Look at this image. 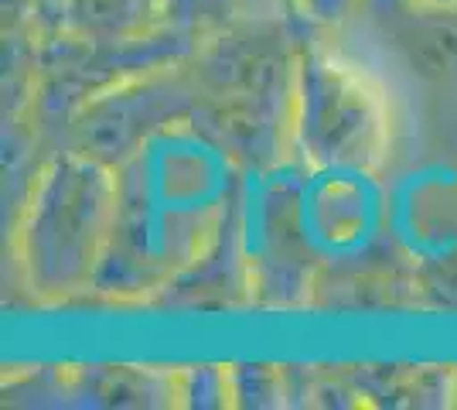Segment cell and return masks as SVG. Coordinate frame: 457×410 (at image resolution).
<instances>
[{
    "label": "cell",
    "mask_w": 457,
    "mask_h": 410,
    "mask_svg": "<svg viewBox=\"0 0 457 410\" xmlns=\"http://www.w3.org/2000/svg\"><path fill=\"white\" fill-rule=\"evenodd\" d=\"M389 117L372 82L338 59L311 62L301 96V147L321 168H372L386 155Z\"/></svg>",
    "instance_id": "6da1fadb"
}]
</instances>
